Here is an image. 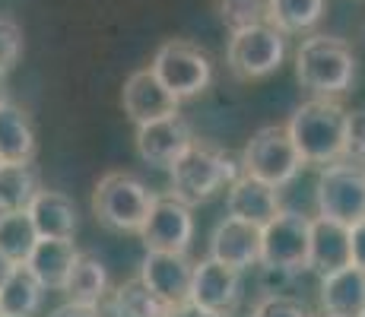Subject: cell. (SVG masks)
<instances>
[{
	"label": "cell",
	"instance_id": "1",
	"mask_svg": "<svg viewBox=\"0 0 365 317\" xmlns=\"http://www.w3.org/2000/svg\"><path fill=\"white\" fill-rule=\"evenodd\" d=\"M286 127H289V137L299 146L305 165H331L346 152L349 111L340 105V98L312 95L292 111Z\"/></svg>",
	"mask_w": 365,
	"mask_h": 317
},
{
	"label": "cell",
	"instance_id": "2",
	"mask_svg": "<svg viewBox=\"0 0 365 317\" xmlns=\"http://www.w3.org/2000/svg\"><path fill=\"white\" fill-rule=\"evenodd\" d=\"M296 80L318 98H343L356 83L353 45L334 35H308L296 51Z\"/></svg>",
	"mask_w": 365,
	"mask_h": 317
},
{
	"label": "cell",
	"instance_id": "3",
	"mask_svg": "<svg viewBox=\"0 0 365 317\" xmlns=\"http://www.w3.org/2000/svg\"><path fill=\"white\" fill-rule=\"evenodd\" d=\"M242 175V162H235L226 150L210 146L194 140V146L185 152L172 168H168V181H172V194L178 200L191 203H207L216 197L222 187H229Z\"/></svg>",
	"mask_w": 365,
	"mask_h": 317
},
{
	"label": "cell",
	"instance_id": "4",
	"mask_svg": "<svg viewBox=\"0 0 365 317\" xmlns=\"http://www.w3.org/2000/svg\"><path fill=\"white\" fill-rule=\"evenodd\" d=\"M156 194L130 172H108L93 190V213L108 232L140 235L153 213Z\"/></svg>",
	"mask_w": 365,
	"mask_h": 317
},
{
	"label": "cell",
	"instance_id": "5",
	"mask_svg": "<svg viewBox=\"0 0 365 317\" xmlns=\"http://www.w3.org/2000/svg\"><path fill=\"white\" fill-rule=\"evenodd\" d=\"M305 168L299 146L292 143L286 124H267L251 133V140L242 150V172L255 175L273 187H289Z\"/></svg>",
	"mask_w": 365,
	"mask_h": 317
},
{
	"label": "cell",
	"instance_id": "6",
	"mask_svg": "<svg viewBox=\"0 0 365 317\" xmlns=\"http://www.w3.org/2000/svg\"><path fill=\"white\" fill-rule=\"evenodd\" d=\"M286 61V35L264 23H251L232 32L226 48V63L232 70L235 80L242 83H257L273 76Z\"/></svg>",
	"mask_w": 365,
	"mask_h": 317
},
{
	"label": "cell",
	"instance_id": "7",
	"mask_svg": "<svg viewBox=\"0 0 365 317\" xmlns=\"http://www.w3.org/2000/svg\"><path fill=\"white\" fill-rule=\"evenodd\" d=\"M308 257H312V216L279 209L277 219L261 229V266L296 276L308 270Z\"/></svg>",
	"mask_w": 365,
	"mask_h": 317
},
{
	"label": "cell",
	"instance_id": "8",
	"mask_svg": "<svg viewBox=\"0 0 365 317\" xmlns=\"http://www.w3.org/2000/svg\"><path fill=\"white\" fill-rule=\"evenodd\" d=\"M150 67L178 102H191V98L203 95L210 89V83H213L210 58L185 38H172L165 45H159Z\"/></svg>",
	"mask_w": 365,
	"mask_h": 317
},
{
	"label": "cell",
	"instance_id": "9",
	"mask_svg": "<svg viewBox=\"0 0 365 317\" xmlns=\"http://www.w3.org/2000/svg\"><path fill=\"white\" fill-rule=\"evenodd\" d=\"M314 207L318 216L356 225L365 219V165L356 162H331L321 165L318 185H314Z\"/></svg>",
	"mask_w": 365,
	"mask_h": 317
},
{
	"label": "cell",
	"instance_id": "10",
	"mask_svg": "<svg viewBox=\"0 0 365 317\" xmlns=\"http://www.w3.org/2000/svg\"><path fill=\"white\" fill-rule=\"evenodd\" d=\"M194 127L185 115H168L159 121L140 124L133 133V146H137V156L153 168H172L175 162L185 156L194 146Z\"/></svg>",
	"mask_w": 365,
	"mask_h": 317
},
{
	"label": "cell",
	"instance_id": "11",
	"mask_svg": "<svg viewBox=\"0 0 365 317\" xmlns=\"http://www.w3.org/2000/svg\"><path fill=\"white\" fill-rule=\"evenodd\" d=\"M140 238L146 251H187L194 241V207L175 194L156 197Z\"/></svg>",
	"mask_w": 365,
	"mask_h": 317
},
{
	"label": "cell",
	"instance_id": "12",
	"mask_svg": "<svg viewBox=\"0 0 365 317\" xmlns=\"http://www.w3.org/2000/svg\"><path fill=\"white\" fill-rule=\"evenodd\" d=\"M121 105H124V115L130 118L133 127L159 121V118L178 115V111H181V102L168 93L165 83L153 73V67L133 70L128 80H124Z\"/></svg>",
	"mask_w": 365,
	"mask_h": 317
},
{
	"label": "cell",
	"instance_id": "13",
	"mask_svg": "<svg viewBox=\"0 0 365 317\" xmlns=\"http://www.w3.org/2000/svg\"><path fill=\"white\" fill-rule=\"evenodd\" d=\"M140 279L168 305H178L191 298L194 260L187 251H146L140 260Z\"/></svg>",
	"mask_w": 365,
	"mask_h": 317
},
{
	"label": "cell",
	"instance_id": "14",
	"mask_svg": "<svg viewBox=\"0 0 365 317\" xmlns=\"http://www.w3.org/2000/svg\"><path fill=\"white\" fill-rule=\"evenodd\" d=\"M191 301L203 308H213L220 314H232L242 305V270L220 264L213 257H203L194 264Z\"/></svg>",
	"mask_w": 365,
	"mask_h": 317
},
{
	"label": "cell",
	"instance_id": "15",
	"mask_svg": "<svg viewBox=\"0 0 365 317\" xmlns=\"http://www.w3.org/2000/svg\"><path fill=\"white\" fill-rule=\"evenodd\" d=\"M210 257L242 273L261 266V225H251L226 213V219L216 222L210 235Z\"/></svg>",
	"mask_w": 365,
	"mask_h": 317
},
{
	"label": "cell",
	"instance_id": "16",
	"mask_svg": "<svg viewBox=\"0 0 365 317\" xmlns=\"http://www.w3.org/2000/svg\"><path fill=\"white\" fill-rule=\"evenodd\" d=\"M279 187L267 185L255 175L242 172L232 185L226 187V213L251 225H264L279 216Z\"/></svg>",
	"mask_w": 365,
	"mask_h": 317
},
{
	"label": "cell",
	"instance_id": "17",
	"mask_svg": "<svg viewBox=\"0 0 365 317\" xmlns=\"http://www.w3.org/2000/svg\"><path fill=\"white\" fill-rule=\"evenodd\" d=\"M353 264V225L327 219V216H314L312 219V257H308V270L327 276L334 270Z\"/></svg>",
	"mask_w": 365,
	"mask_h": 317
},
{
	"label": "cell",
	"instance_id": "18",
	"mask_svg": "<svg viewBox=\"0 0 365 317\" xmlns=\"http://www.w3.org/2000/svg\"><path fill=\"white\" fill-rule=\"evenodd\" d=\"M76 260H80V251H76L73 238H38L26 264L45 283L48 292H64Z\"/></svg>",
	"mask_w": 365,
	"mask_h": 317
},
{
	"label": "cell",
	"instance_id": "19",
	"mask_svg": "<svg viewBox=\"0 0 365 317\" xmlns=\"http://www.w3.org/2000/svg\"><path fill=\"white\" fill-rule=\"evenodd\" d=\"M29 216L38 229L41 238H73L80 229V213H76L73 197H67L64 190H45L32 197Z\"/></svg>",
	"mask_w": 365,
	"mask_h": 317
},
{
	"label": "cell",
	"instance_id": "20",
	"mask_svg": "<svg viewBox=\"0 0 365 317\" xmlns=\"http://www.w3.org/2000/svg\"><path fill=\"white\" fill-rule=\"evenodd\" d=\"M321 308L327 314L359 317L365 311V270L356 264L321 276Z\"/></svg>",
	"mask_w": 365,
	"mask_h": 317
},
{
	"label": "cell",
	"instance_id": "21",
	"mask_svg": "<svg viewBox=\"0 0 365 317\" xmlns=\"http://www.w3.org/2000/svg\"><path fill=\"white\" fill-rule=\"evenodd\" d=\"M45 283L29 264H16L0 283V317H38L45 308Z\"/></svg>",
	"mask_w": 365,
	"mask_h": 317
},
{
	"label": "cell",
	"instance_id": "22",
	"mask_svg": "<svg viewBox=\"0 0 365 317\" xmlns=\"http://www.w3.org/2000/svg\"><path fill=\"white\" fill-rule=\"evenodd\" d=\"M35 150H38V137H35L29 111L4 98L0 102V162H32Z\"/></svg>",
	"mask_w": 365,
	"mask_h": 317
},
{
	"label": "cell",
	"instance_id": "23",
	"mask_svg": "<svg viewBox=\"0 0 365 317\" xmlns=\"http://www.w3.org/2000/svg\"><path fill=\"white\" fill-rule=\"evenodd\" d=\"M327 0H267V23L283 35H305L324 19Z\"/></svg>",
	"mask_w": 365,
	"mask_h": 317
},
{
	"label": "cell",
	"instance_id": "24",
	"mask_svg": "<svg viewBox=\"0 0 365 317\" xmlns=\"http://www.w3.org/2000/svg\"><path fill=\"white\" fill-rule=\"evenodd\" d=\"M38 190L41 181L32 162H0V213L29 209Z\"/></svg>",
	"mask_w": 365,
	"mask_h": 317
},
{
	"label": "cell",
	"instance_id": "25",
	"mask_svg": "<svg viewBox=\"0 0 365 317\" xmlns=\"http://www.w3.org/2000/svg\"><path fill=\"white\" fill-rule=\"evenodd\" d=\"M64 295L70 301L83 305H102L108 295V270L96 254H80V260L70 270V279L64 286Z\"/></svg>",
	"mask_w": 365,
	"mask_h": 317
},
{
	"label": "cell",
	"instance_id": "26",
	"mask_svg": "<svg viewBox=\"0 0 365 317\" xmlns=\"http://www.w3.org/2000/svg\"><path fill=\"white\" fill-rule=\"evenodd\" d=\"M111 311L118 317H168L172 305L159 298L143 279H128L111 292Z\"/></svg>",
	"mask_w": 365,
	"mask_h": 317
},
{
	"label": "cell",
	"instance_id": "27",
	"mask_svg": "<svg viewBox=\"0 0 365 317\" xmlns=\"http://www.w3.org/2000/svg\"><path fill=\"white\" fill-rule=\"evenodd\" d=\"M38 238L41 235H38V229H35L29 209L0 213V251H4L13 264H26Z\"/></svg>",
	"mask_w": 365,
	"mask_h": 317
},
{
	"label": "cell",
	"instance_id": "28",
	"mask_svg": "<svg viewBox=\"0 0 365 317\" xmlns=\"http://www.w3.org/2000/svg\"><path fill=\"white\" fill-rule=\"evenodd\" d=\"M220 16L226 19L229 29H242L251 23H264L267 19V0H220Z\"/></svg>",
	"mask_w": 365,
	"mask_h": 317
},
{
	"label": "cell",
	"instance_id": "29",
	"mask_svg": "<svg viewBox=\"0 0 365 317\" xmlns=\"http://www.w3.org/2000/svg\"><path fill=\"white\" fill-rule=\"evenodd\" d=\"M23 26L10 16H0V73H10L23 58Z\"/></svg>",
	"mask_w": 365,
	"mask_h": 317
},
{
	"label": "cell",
	"instance_id": "30",
	"mask_svg": "<svg viewBox=\"0 0 365 317\" xmlns=\"http://www.w3.org/2000/svg\"><path fill=\"white\" fill-rule=\"evenodd\" d=\"M251 317H312L305 305L299 298L286 292H267L255 308H251Z\"/></svg>",
	"mask_w": 365,
	"mask_h": 317
},
{
	"label": "cell",
	"instance_id": "31",
	"mask_svg": "<svg viewBox=\"0 0 365 317\" xmlns=\"http://www.w3.org/2000/svg\"><path fill=\"white\" fill-rule=\"evenodd\" d=\"M346 162H356V165H365V108L349 111V127H346V152H343Z\"/></svg>",
	"mask_w": 365,
	"mask_h": 317
},
{
	"label": "cell",
	"instance_id": "32",
	"mask_svg": "<svg viewBox=\"0 0 365 317\" xmlns=\"http://www.w3.org/2000/svg\"><path fill=\"white\" fill-rule=\"evenodd\" d=\"M48 317H102V308L99 305H83V301H64L58 305Z\"/></svg>",
	"mask_w": 365,
	"mask_h": 317
},
{
	"label": "cell",
	"instance_id": "33",
	"mask_svg": "<svg viewBox=\"0 0 365 317\" xmlns=\"http://www.w3.org/2000/svg\"><path fill=\"white\" fill-rule=\"evenodd\" d=\"M168 317H226V314H220V311H213V308H203L197 305V301H178V305H172V314Z\"/></svg>",
	"mask_w": 365,
	"mask_h": 317
},
{
	"label": "cell",
	"instance_id": "34",
	"mask_svg": "<svg viewBox=\"0 0 365 317\" xmlns=\"http://www.w3.org/2000/svg\"><path fill=\"white\" fill-rule=\"evenodd\" d=\"M353 264L365 270V219L353 225Z\"/></svg>",
	"mask_w": 365,
	"mask_h": 317
},
{
	"label": "cell",
	"instance_id": "35",
	"mask_svg": "<svg viewBox=\"0 0 365 317\" xmlns=\"http://www.w3.org/2000/svg\"><path fill=\"white\" fill-rule=\"evenodd\" d=\"M13 266H16V264H13V260H10V257H6V254H4V251H0V283H4V279H6V276H10V270H13Z\"/></svg>",
	"mask_w": 365,
	"mask_h": 317
},
{
	"label": "cell",
	"instance_id": "36",
	"mask_svg": "<svg viewBox=\"0 0 365 317\" xmlns=\"http://www.w3.org/2000/svg\"><path fill=\"white\" fill-rule=\"evenodd\" d=\"M6 98V73H0V102Z\"/></svg>",
	"mask_w": 365,
	"mask_h": 317
},
{
	"label": "cell",
	"instance_id": "37",
	"mask_svg": "<svg viewBox=\"0 0 365 317\" xmlns=\"http://www.w3.org/2000/svg\"><path fill=\"white\" fill-rule=\"evenodd\" d=\"M226 317H251V314H242V311H232V314H226Z\"/></svg>",
	"mask_w": 365,
	"mask_h": 317
},
{
	"label": "cell",
	"instance_id": "38",
	"mask_svg": "<svg viewBox=\"0 0 365 317\" xmlns=\"http://www.w3.org/2000/svg\"><path fill=\"white\" fill-rule=\"evenodd\" d=\"M321 317H340V314H327V311H324V314H321Z\"/></svg>",
	"mask_w": 365,
	"mask_h": 317
},
{
	"label": "cell",
	"instance_id": "39",
	"mask_svg": "<svg viewBox=\"0 0 365 317\" xmlns=\"http://www.w3.org/2000/svg\"><path fill=\"white\" fill-rule=\"evenodd\" d=\"M359 317H365V311H362V314H359Z\"/></svg>",
	"mask_w": 365,
	"mask_h": 317
}]
</instances>
